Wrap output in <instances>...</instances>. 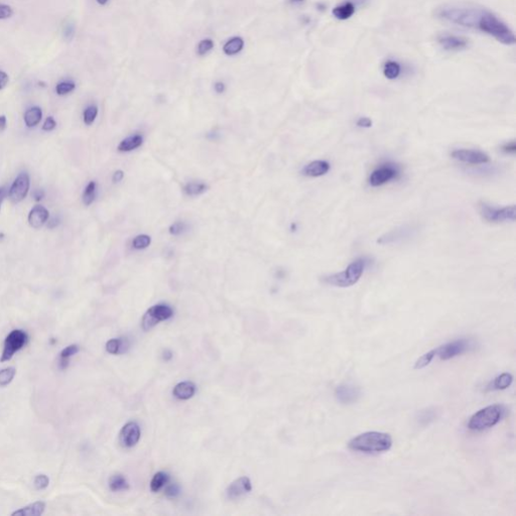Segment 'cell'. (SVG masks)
I'll list each match as a JSON object with an SVG mask.
<instances>
[{
    "label": "cell",
    "instance_id": "2e32d148",
    "mask_svg": "<svg viewBox=\"0 0 516 516\" xmlns=\"http://www.w3.org/2000/svg\"><path fill=\"white\" fill-rule=\"evenodd\" d=\"M252 490V484L248 477H240L234 480L226 489V496L228 499L235 500L249 493Z\"/></svg>",
    "mask_w": 516,
    "mask_h": 516
},
{
    "label": "cell",
    "instance_id": "4dcf8cb0",
    "mask_svg": "<svg viewBox=\"0 0 516 516\" xmlns=\"http://www.w3.org/2000/svg\"><path fill=\"white\" fill-rule=\"evenodd\" d=\"M170 476L166 472H157L150 482V490L152 492H158L163 486L169 482Z\"/></svg>",
    "mask_w": 516,
    "mask_h": 516
},
{
    "label": "cell",
    "instance_id": "816d5d0a",
    "mask_svg": "<svg viewBox=\"0 0 516 516\" xmlns=\"http://www.w3.org/2000/svg\"><path fill=\"white\" fill-rule=\"evenodd\" d=\"M214 90H215V92H216V93H218V94H222V93H224V92H225V90H226V85H225V83H224V82H222V81H218V82H216V83H215V85H214Z\"/></svg>",
    "mask_w": 516,
    "mask_h": 516
},
{
    "label": "cell",
    "instance_id": "5bb4252c",
    "mask_svg": "<svg viewBox=\"0 0 516 516\" xmlns=\"http://www.w3.org/2000/svg\"><path fill=\"white\" fill-rule=\"evenodd\" d=\"M29 190H30V177L27 173H22L15 179V181L10 186L8 195L13 203H19L27 197Z\"/></svg>",
    "mask_w": 516,
    "mask_h": 516
},
{
    "label": "cell",
    "instance_id": "cb8c5ba5",
    "mask_svg": "<svg viewBox=\"0 0 516 516\" xmlns=\"http://www.w3.org/2000/svg\"><path fill=\"white\" fill-rule=\"evenodd\" d=\"M45 509V503L42 501H37L33 504H30L24 508H20L14 512H12L11 515L15 516H40L43 514Z\"/></svg>",
    "mask_w": 516,
    "mask_h": 516
},
{
    "label": "cell",
    "instance_id": "d6a6232c",
    "mask_svg": "<svg viewBox=\"0 0 516 516\" xmlns=\"http://www.w3.org/2000/svg\"><path fill=\"white\" fill-rule=\"evenodd\" d=\"M96 192H97V184L95 182H90L89 184H87L84 193H83V196H82V200H83V203L86 205V206H89L91 205L95 199H96Z\"/></svg>",
    "mask_w": 516,
    "mask_h": 516
},
{
    "label": "cell",
    "instance_id": "d4e9b609",
    "mask_svg": "<svg viewBox=\"0 0 516 516\" xmlns=\"http://www.w3.org/2000/svg\"><path fill=\"white\" fill-rule=\"evenodd\" d=\"M513 382V375L511 373L505 372L496 376L493 381L487 387L492 390H504L507 389Z\"/></svg>",
    "mask_w": 516,
    "mask_h": 516
},
{
    "label": "cell",
    "instance_id": "f546056e",
    "mask_svg": "<svg viewBox=\"0 0 516 516\" xmlns=\"http://www.w3.org/2000/svg\"><path fill=\"white\" fill-rule=\"evenodd\" d=\"M402 72L401 65L395 61H387L383 67V74L388 80H395Z\"/></svg>",
    "mask_w": 516,
    "mask_h": 516
},
{
    "label": "cell",
    "instance_id": "9a60e30c",
    "mask_svg": "<svg viewBox=\"0 0 516 516\" xmlns=\"http://www.w3.org/2000/svg\"><path fill=\"white\" fill-rule=\"evenodd\" d=\"M140 439V428L135 421L127 423L119 434V441L124 448L134 447Z\"/></svg>",
    "mask_w": 516,
    "mask_h": 516
},
{
    "label": "cell",
    "instance_id": "6da1fadb",
    "mask_svg": "<svg viewBox=\"0 0 516 516\" xmlns=\"http://www.w3.org/2000/svg\"><path fill=\"white\" fill-rule=\"evenodd\" d=\"M485 8L467 5H445L438 9V17L454 25L477 29L481 15Z\"/></svg>",
    "mask_w": 516,
    "mask_h": 516
},
{
    "label": "cell",
    "instance_id": "bcb514c9",
    "mask_svg": "<svg viewBox=\"0 0 516 516\" xmlns=\"http://www.w3.org/2000/svg\"><path fill=\"white\" fill-rule=\"evenodd\" d=\"M56 126H57L56 120L52 116H50V117H48L45 119V121H44V123L42 125V130H44V131H52V130H54L56 128Z\"/></svg>",
    "mask_w": 516,
    "mask_h": 516
},
{
    "label": "cell",
    "instance_id": "44dd1931",
    "mask_svg": "<svg viewBox=\"0 0 516 516\" xmlns=\"http://www.w3.org/2000/svg\"><path fill=\"white\" fill-rule=\"evenodd\" d=\"M143 144H144V136L142 134L136 133L121 140L117 147V149L118 151L121 152H129L142 147Z\"/></svg>",
    "mask_w": 516,
    "mask_h": 516
},
{
    "label": "cell",
    "instance_id": "3957f363",
    "mask_svg": "<svg viewBox=\"0 0 516 516\" xmlns=\"http://www.w3.org/2000/svg\"><path fill=\"white\" fill-rule=\"evenodd\" d=\"M477 30L496 38L499 42L503 44L506 45L515 44L516 38L513 31L505 22H503L497 15H495L488 9H484L480 18Z\"/></svg>",
    "mask_w": 516,
    "mask_h": 516
},
{
    "label": "cell",
    "instance_id": "ba28073f",
    "mask_svg": "<svg viewBox=\"0 0 516 516\" xmlns=\"http://www.w3.org/2000/svg\"><path fill=\"white\" fill-rule=\"evenodd\" d=\"M174 316V310L167 303H157L149 308L143 317L142 326L145 331L152 329L162 321H168Z\"/></svg>",
    "mask_w": 516,
    "mask_h": 516
},
{
    "label": "cell",
    "instance_id": "83f0119b",
    "mask_svg": "<svg viewBox=\"0 0 516 516\" xmlns=\"http://www.w3.org/2000/svg\"><path fill=\"white\" fill-rule=\"evenodd\" d=\"M42 117V111L39 107H32L25 114V122L28 127H35L40 122Z\"/></svg>",
    "mask_w": 516,
    "mask_h": 516
},
{
    "label": "cell",
    "instance_id": "8fae6325",
    "mask_svg": "<svg viewBox=\"0 0 516 516\" xmlns=\"http://www.w3.org/2000/svg\"><path fill=\"white\" fill-rule=\"evenodd\" d=\"M415 232H416V229L413 226L403 225V226L396 227V228L386 232L382 236H380L377 239V243L380 245L397 244V243H401L405 240L411 238Z\"/></svg>",
    "mask_w": 516,
    "mask_h": 516
},
{
    "label": "cell",
    "instance_id": "680465c9",
    "mask_svg": "<svg viewBox=\"0 0 516 516\" xmlns=\"http://www.w3.org/2000/svg\"><path fill=\"white\" fill-rule=\"evenodd\" d=\"M289 1H290V3H292V4H297V3H301V2H303L304 0H289Z\"/></svg>",
    "mask_w": 516,
    "mask_h": 516
},
{
    "label": "cell",
    "instance_id": "74e56055",
    "mask_svg": "<svg viewBox=\"0 0 516 516\" xmlns=\"http://www.w3.org/2000/svg\"><path fill=\"white\" fill-rule=\"evenodd\" d=\"M214 48V41L212 38H204L202 39L198 46H197V54L201 57L207 55L208 53H210Z\"/></svg>",
    "mask_w": 516,
    "mask_h": 516
},
{
    "label": "cell",
    "instance_id": "ee69618b",
    "mask_svg": "<svg viewBox=\"0 0 516 516\" xmlns=\"http://www.w3.org/2000/svg\"><path fill=\"white\" fill-rule=\"evenodd\" d=\"M13 15V9L7 4L0 3V19H7Z\"/></svg>",
    "mask_w": 516,
    "mask_h": 516
},
{
    "label": "cell",
    "instance_id": "7402d4cb",
    "mask_svg": "<svg viewBox=\"0 0 516 516\" xmlns=\"http://www.w3.org/2000/svg\"><path fill=\"white\" fill-rule=\"evenodd\" d=\"M355 10H356V7H355L354 3L351 1H346V2L336 6L333 9L332 12L333 15L337 19L346 20V19H349L351 16H353V14L355 13Z\"/></svg>",
    "mask_w": 516,
    "mask_h": 516
},
{
    "label": "cell",
    "instance_id": "b9f144b4",
    "mask_svg": "<svg viewBox=\"0 0 516 516\" xmlns=\"http://www.w3.org/2000/svg\"><path fill=\"white\" fill-rule=\"evenodd\" d=\"M185 230H186V224L184 222L178 221L175 222L171 225L169 232L171 235L179 236V235L183 234Z\"/></svg>",
    "mask_w": 516,
    "mask_h": 516
},
{
    "label": "cell",
    "instance_id": "8d00e7d4",
    "mask_svg": "<svg viewBox=\"0 0 516 516\" xmlns=\"http://www.w3.org/2000/svg\"><path fill=\"white\" fill-rule=\"evenodd\" d=\"M76 88V84L73 81H63L56 86V92L60 96H65L73 92Z\"/></svg>",
    "mask_w": 516,
    "mask_h": 516
},
{
    "label": "cell",
    "instance_id": "f907efd6",
    "mask_svg": "<svg viewBox=\"0 0 516 516\" xmlns=\"http://www.w3.org/2000/svg\"><path fill=\"white\" fill-rule=\"evenodd\" d=\"M124 178V172L123 171H116L114 174H113V177H112V181L113 183H119L123 180Z\"/></svg>",
    "mask_w": 516,
    "mask_h": 516
},
{
    "label": "cell",
    "instance_id": "d590c367",
    "mask_svg": "<svg viewBox=\"0 0 516 516\" xmlns=\"http://www.w3.org/2000/svg\"><path fill=\"white\" fill-rule=\"evenodd\" d=\"M151 243V238L147 234H142L137 235L133 240H132V247L136 250H143L148 248Z\"/></svg>",
    "mask_w": 516,
    "mask_h": 516
},
{
    "label": "cell",
    "instance_id": "603a6c76",
    "mask_svg": "<svg viewBox=\"0 0 516 516\" xmlns=\"http://www.w3.org/2000/svg\"><path fill=\"white\" fill-rule=\"evenodd\" d=\"M106 351L112 355L122 354L129 348V342L127 338H115L111 339L106 343Z\"/></svg>",
    "mask_w": 516,
    "mask_h": 516
},
{
    "label": "cell",
    "instance_id": "7c38bea8",
    "mask_svg": "<svg viewBox=\"0 0 516 516\" xmlns=\"http://www.w3.org/2000/svg\"><path fill=\"white\" fill-rule=\"evenodd\" d=\"M451 156L460 162L474 166L486 165L490 161V157L487 153L476 149H468V148L454 149L451 152Z\"/></svg>",
    "mask_w": 516,
    "mask_h": 516
},
{
    "label": "cell",
    "instance_id": "484cf974",
    "mask_svg": "<svg viewBox=\"0 0 516 516\" xmlns=\"http://www.w3.org/2000/svg\"><path fill=\"white\" fill-rule=\"evenodd\" d=\"M244 48V39L240 37H234L226 41L223 46V52L227 56H235Z\"/></svg>",
    "mask_w": 516,
    "mask_h": 516
},
{
    "label": "cell",
    "instance_id": "30bf717a",
    "mask_svg": "<svg viewBox=\"0 0 516 516\" xmlns=\"http://www.w3.org/2000/svg\"><path fill=\"white\" fill-rule=\"evenodd\" d=\"M400 169L391 163L381 165L376 168L369 176V184L371 186H381L383 184L389 183L392 180H395L400 177Z\"/></svg>",
    "mask_w": 516,
    "mask_h": 516
},
{
    "label": "cell",
    "instance_id": "60d3db41",
    "mask_svg": "<svg viewBox=\"0 0 516 516\" xmlns=\"http://www.w3.org/2000/svg\"><path fill=\"white\" fill-rule=\"evenodd\" d=\"M165 494L168 498H177L181 494V487L176 483L167 484L166 489H165Z\"/></svg>",
    "mask_w": 516,
    "mask_h": 516
},
{
    "label": "cell",
    "instance_id": "681fc988",
    "mask_svg": "<svg viewBox=\"0 0 516 516\" xmlns=\"http://www.w3.org/2000/svg\"><path fill=\"white\" fill-rule=\"evenodd\" d=\"M8 81H9L8 75L6 74L4 71L0 70V90L4 89L6 87V85L8 84Z\"/></svg>",
    "mask_w": 516,
    "mask_h": 516
},
{
    "label": "cell",
    "instance_id": "c3c4849f",
    "mask_svg": "<svg viewBox=\"0 0 516 516\" xmlns=\"http://www.w3.org/2000/svg\"><path fill=\"white\" fill-rule=\"evenodd\" d=\"M358 127L361 128H370L372 126V120L368 117H360L356 122Z\"/></svg>",
    "mask_w": 516,
    "mask_h": 516
},
{
    "label": "cell",
    "instance_id": "52a82bcc",
    "mask_svg": "<svg viewBox=\"0 0 516 516\" xmlns=\"http://www.w3.org/2000/svg\"><path fill=\"white\" fill-rule=\"evenodd\" d=\"M476 348V344L471 339H457L452 342L445 343L436 350V356L441 360L447 361L457 356L463 355Z\"/></svg>",
    "mask_w": 516,
    "mask_h": 516
},
{
    "label": "cell",
    "instance_id": "836d02e7",
    "mask_svg": "<svg viewBox=\"0 0 516 516\" xmlns=\"http://www.w3.org/2000/svg\"><path fill=\"white\" fill-rule=\"evenodd\" d=\"M435 357H436V350L434 349V350H431L430 352L424 354L421 357H419L415 361L413 368L415 370L426 368L427 366H429L432 363V361L435 359Z\"/></svg>",
    "mask_w": 516,
    "mask_h": 516
},
{
    "label": "cell",
    "instance_id": "7a4b0ae2",
    "mask_svg": "<svg viewBox=\"0 0 516 516\" xmlns=\"http://www.w3.org/2000/svg\"><path fill=\"white\" fill-rule=\"evenodd\" d=\"M391 447V436L381 432H366L354 437L348 442L350 450L363 454L384 453L389 451Z\"/></svg>",
    "mask_w": 516,
    "mask_h": 516
},
{
    "label": "cell",
    "instance_id": "db71d44e",
    "mask_svg": "<svg viewBox=\"0 0 516 516\" xmlns=\"http://www.w3.org/2000/svg\"><path fill=\"white\" fill-rule=\"evenodd\" d=\"M43 196H44V193H43L41 190H37V191L34 193V198H35V200H36L37 202L40 201V200L43 198Z\"/></svg>",
    "mask_w": 516,
    "mask_h": 516
},
{
    "label": "cell",
    "instance_id": "9c48e42d",
    "mask_svg": "<svg viewBox=\"0 0 516 516\" xmlns=\"http://www.w3.org/2000/svg\"><path fill=\"white\" fill-rule=\"evenodd\" d=\"M28 342L29 335L27 333L22 330H13L4 341V348L0 361H9L16 352L21 350L28 344Z\"/></svg>",
    "mask_w": 516,
    "mask_h": 516
},
{
    "label": "cell",
    "instance_id": "5b68a950",
    "mask_svg": "<svg viewBox=\"0 0 516 516\" xmlns=\"http://www.w3.org/2000/svg\"><path fill=\"white\" fill-rule=\"evenodd\" d=\"M506 408L501 405L488 406L475 412L468 421V429L474 432H483L496 426L505 415Z\"/></svg>",
    "mask_w": 516,
    "mask_h": 516
},
{
    "label": "cell",
    "instance_id": "f5cc1de1",
    "mask_svg": "<svg viewBox=\"0 0 516 516\" xmlns=\"http://www.w3.org/2000/svg\"><path fill=\"white\" fill-rule=\"evenodd\" d=\"M173 352L170 351V350H166L163 353H162V358L165 361H170L172 358H173Z\"/></svg>",
    "mask_w": 516,
    "mask_h": 516
},
{
    "label": "cell",
    "instance_id": "f1b7e54d",
    "mask_svg": "<svg viewBox=\"0 0 516 516\" xmlns=\"http://www.w3.org/2000/svg\"><path fill=\"white\" fill-rule=\"evenodd\" d=\"M109 488L113 492L125 491L129 489V483L123 475H113L109 479Z\"/></svg>",
    "mask_w": 516,
    "mask_h": 516
},
{
    "label": "cell",
    "instance_id": "11a10c76",
    "mask_svg": "<svg viewBox=\"0 0 516 516\" xmlns=\"http://www.w3.org/2000/svg\"><path fill=\"white\" fill-rule=\"evenodd\" d=\"M6 128V117L4 115L0 116V132Z\"/></svg>",
    "mask_w": 516,
    "mask_h": 516
},
{
    "label": "cell",
    "instance_id": "ffe728a7",
    "mask_svg": "<svg viewBox=\"0 0 516 516\" xmlns=\"http://www.w3.org/2000/svg\"><path fill=\"white\" fill-rule=\"evenodd\" d=\"M48 218L49 211L42 206H36L29 214V223L33 228L38 229L48 221Z\"/></svg>",
    "mask_w": 516,
    "mask_h": 516
},
{
    "label": "cell",
    "instance_id": "f6af8a7d",
    "mask_svg": "<svg viewBox=\"0 0 516 516\" xmlns=\"http://www.w3.org/2000/svg\"><path fill=\"white\" fill-rule=\"evenodd\" d=\"M63 32H64V37L67 40H72L75 36V32H76L74 25L71 24V22L65 25Z\"/></svg>",
    "mask_w": 516,
    "mask_h": 516
},
{
    "label": "cell",
    "instance_id": "d6986e66",
    "mask_svg": "<svg viewBox=\"0 0 516 516\" xmlns=\"http://www.w3.org/2000/svg\"><path fill=\"white\" fill-rule=\"evenodd\" d=\"M196 393V385L192 381H184L178 383L173 390V394L180 401H187Z\"/></svg>",
    "mask_w": 516,
    "mask_h": 516
},
{
    "label": "cell",
    "instance_id": "1f68e13d",
    "mask_svg": "<svg viewBox=\"0 0 516 516\" xmlns=\"http://www.w3.org/2000/svg\"><path fill=\"white\" fill-rule=\"evenodd\" d=\"M437 418V411L434 408H427L418 412L417 421L421 426H428Z\"/></svg>",
    "mask_w": 516,
    "mask_h": 516
},
{
    "label": "cell",
    "instance_id": "6f0895ef",
    "mask_svg": "<svg viewBox=\"0 0 516 516\" xmlns=\"http://www.w3.org/2000/svg\"><path fill=\"white\" fill-rule=\"evenodd\" d=\"M108 1H109V0H96V2H97L98 4H100V5H105V4H107V3H108Z\"/></svg>",
    "mask_w": 516,
    "mask_h": 516
},
{
    "label": "cell",
    "instance_id": "7dc6e473",
    "mask_svg": "<svg viewBox=\"0 0 516 516\" xmlns=\"http://www.w3.org/2000/svg\"><path fill=\"white\" fill-rule=\"evenodd\" d=\"M501 150L506 154H514L516 151V144L514 140L508 142L501 147Z\"/></svg>",
    "mask_w": 516,
    "mask_h": 516
},
{
    "label": "cell",
    "instance_id": "277c9868",
    "mask_svg": "<svg viewBox=\"0 0 516 516\" xmlns=\"http://www.w3.org/2000/svg\"><path fill=\"white\" fill-rule=\"evenodd\" d=\"M367 261L365 258H358L351 262L343 271L322 277L325 285L336 288H350L356 285L364 273Z\"/></svg>",
    "mask_w": 516,
    "mask_h": 516
},
{
    "label": "cell",
    "instance_id": "4fadbf2b",
    "mask_svg": "<svg viewBox=\"0 0 516 516\" xmlns=\"http://www.w3.org/2000/svg\"><path fill=\"white\" fill-rule=\"evenodd\" d=\"M361 396L359 387L352 384H340L335 389V397L342 405L355 404Z\"/></svg>",
    "mask_w": 516,
    "mask_h": 516
},
{
    "label": "cell",
    "instance_id": "ab89813d",
    "mask_svg": "<svg viewBox=\"0 0 516 516\" xmlns=\"http://www.w3.org/2000/svg\"><path fill=\"white\" fill-rule=\"evenodd\" d=\"M79 351H80V347L78 345H76V344L70 345L62 350V352L60 354V359L70 361V358L76 355Z\"/></svg>",
    "mask_w": 516,
    "mask_h": 516
},
{
    "label": "cell",
    "instance_id": "e575fe53",
    "mask_svg": "<svg viewBox=\"0 0 516 516\" xmlns=\"http://www.w3.org/2000/svg\"><path fill=\"white\" fill-rule=\"evenodd\" d=\"M15 374L16 369L14 367H7L0 370V386H7L13 380Z\"/></svg>",
    "mask_w": 516,
    "mask_h": 516
},
{
    "label": "cell",
    "instance_id": "7bdbcfd3",
    "mask_svg": "<svg viewBox=\"0 0 516 516\" xmlns=\"http://www.w3.org/2000/svg\"><path fill=\"white\" fill-rule=\"evenodd\" d=\"M34 485L37 490H43L50 485V479L46 475L44 474H39L35 478Z\"/></svg>",
    "mask_w": 516,
    "mask_h": 516
},
{
    "label": "cell",
    "instance_id": "ac0fdd59",
    "mask_svg": "<svg viewBox=\"0 0 516 516\" xmlns=\"http://www.w3.org/2000/svg\"><path fill=\"white\" fill-rule=\"evenodd\" d=\"M330 169L331 166L327 160L319 159L306 165L301 170V174L309 178H319L328 174Z\"/></svg>",
    "mask_w": 516,
    "mask_h": 516
},
{
    "label": "cell",
    "instance_id": "f35d334b",
    "mask_svg": "<svg viewBox=\"0 0 516 516\" xmlns=\"http://www.w3.org/2000/svg\"><path fill=\"white\" fill-rule=\"evenodd\" d=\"M98 115V107L96 105L88 106L83 113V119L86 125H91Z\"/></svg>",
    "mask_w": 516,
    "mask_h": 516
},
{
    "label": "cell",
    "instance_id": "e0dca14e",
    "mask_svg": "<svg viewBox=\"0 0 516 516\" xmlns=\"http://www.w3.org/2000/svg\"><path fill=\"white\" fill-rule=\"evenodd\" d=\"M438 41L445 51H462L469 46L468 38L450 34L440 35L438 37Z\"/></svg>",
    "mask_w": 516,
    "mask_h": 516
},
{
    "label": "cell",
    "instance_id": "8992f818",
    "mask_svg": "<svg viewBox=\"0 0 516 516\" xmlns=\"http://www.w3.org/2000/svg\"><path fill=\"white\" fill-rule=\"evenodd\" d=\"M480 215L485 221L489 223H503V222H514L516 219L515 205L496 207L490 205L486 202H480L478 204Z\"/></svg>",
    "mask_w": 516,
    "mask_h": 516
},
{
    "label": "cell",
    "instance_id": "4316f807",
    "mask_svg": "<svg viewBox=\"0 0 516 516\" xmlns=\"http://www.w3.org/2000/svg\"><path fill=\"white\" fill-rule=\"evenodd\" d=\"M209 186L208 184L203 183V182H189L184 185V194L190 197H197L200 195H203L208 191Z\"/></svg>",
    "mask_w": 516,
    "mask_h": 516
},
{
    "label": "cell",
    "instance_id": "9f6ffc18",
    "mask_svg": "<svg viewBox=\"0 0 516 516\" xmlns=\"http://www.w3.org/2000/svg\"><path fill=\"white\" fill-rule=\"evenodd\" d=\"M6 194H7L6 189L3 187V186L0 187V208H1V204H2V202H3V200H4L5 196H6Z\"/></svg>",
    "mask_w": 516,
    "mask_h": 516
}]
</instances>
